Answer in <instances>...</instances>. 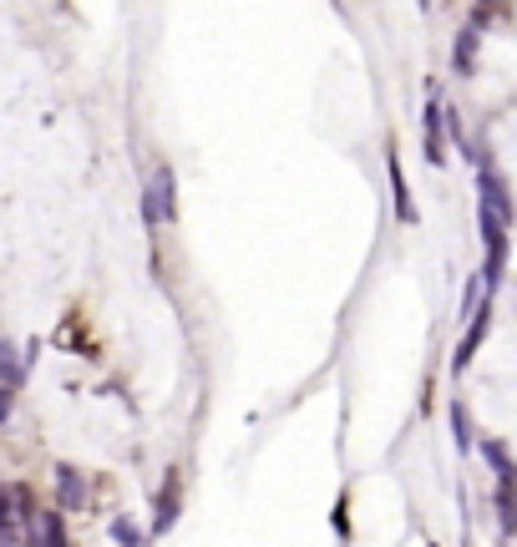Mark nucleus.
<instances>
[{
  "label": "nucleus",
  "instance_id": "f8f14e48",
  "mask_svg": "<svg viewBox=\"0 0 517 547\" xmlns=\"http://www.w3.org/2000/svg\"><path fill=\"white\" fill-rule=\"evenodd\" d=\"M452 421H457V446H472V431H467V411L452 406Z\"/></svg>",
  "mask_w": 517,
  "mask_h": 547
},
{
  "label": "nucleus",
  "instance_id": "20e7f679",
  "mask_svg": "<svg viewBox=\"0 0 517 547\" xmlns=\"http://www.w3.org/2000/svg\"><path fill=\"white\" fill-rule=\"evenodd\" d=\"M426 158H431L436 168L447 163V147H441V102L426 107Z\"/></svg>",
  "mask_w": 517,
  "mask_h": 547
},
{
  "label": "nucleus",
  "instance_id": "39448f33",
  "mask_svg": "<svg viewBox=\"0 0 517 547\" xmlns=\"http://www.w3.org/2000/svg\"><path fill=\"white\" fill-rule=\"evenodd\" d=\"M173 522H178V482H168V492L158 497V517H153V527H158V532H168Z\"/></svg>",
  "mask_w": 517,
  "mask_h": 547
},
{
  "label": "nucleus",
  "instance_id": "f03ea898",
  "mask_svg": "<svg viewBox=\"0 0 517 547\" xmlns=\"http://www.w3.org/2000/svg\"><path fill=\"white\" fill-rule=\"evenodd\" d=\"M56 492H61V507H82L87 502V482L77 466H56Z\"/></svg>",
  "mask_w": 517,
  "mask_h": 547
},
{
  "label": "nucleus",
  "instance_id": "423d86ee",
  "mask_svg": "<svg viewBox=\"0 0 517 547\" xmlns=\"http://www.w3.org/2000/svg\"><path fill=\"white\" fill-rule=\"evenodd\" d=\"M482 335H487V309H477V320H472V330H467V340H462V355H457V365H467V360L477 355Z\"/></svg>",
  "mask_w": 517,
  "mask_h": 547
},
{
  "label": "nucleus",
  "instance_id": "6e6552de",
  "mask_svg": "<svg viewBox=\"0 0 517 547\" xmlns=\"http://www.w3.org/2000/svg\"><path fill=\"white\" fill-rule=\"evenodd\" d=\"M41 547H66V527L56 512H41Z\"/></svg>",
  "mask_w": 517,
  "mask_h": 547
},
{
  "label": "nucleus",
  "instance_id": "f257e3e1",
  "mask_svg": "<svg viewBox=\"0 0 517 547\" xmlns=\"http://www.w3.org/2000/svg\"><path fill=\"white\" fill-rule=\"evenodd\" d=\"M142 213H147V223L173 218V168H158V173H153V183H147V198H142Z\"/></svg>",
  "mask_w": 517,
  "mask_h": 547
},
{
  "label": "nucleus",
  "instance_id": "9d476101",
  "mask_svg": "<svg viewBox=\"0 0 517 547\" xmlns=\"http://www.w3.org/2000/svg\"><path fill=\"white\" fill-rule=\"evenodd\" d=\"M0 355H6V380H11V396H16V390H21V375H26V365H21V355H16V350H0Z\"/></svg>",
  "mask_w": 517,
  "mask_h": 547
},
{
  "label": "nucleus",
  "instance_id": "7ed1b4c3",
  "mask_svg": "<svg viewBox=\"0 0 517 547\" xmlns=\"http://www.w3.org/2000/svg\"><path fill=\"white\" fill-rule=\"evenodd\" d=\"M482 208H487V213H497L502 223L512 218V198H507L502 178H492V173H482Z\"/></svg>",
  "mask_w": 517,
  "mask_h": 547
},
{
  "label": "nucleus",
  "instance_id": "9b49d317",
  "mask_svg": "<svg viewBox=\"0 0 517 547\" xmlns=\"http://www.w3.org/2000/svg\"><path fill=\"white\" fill-rule=\"evenodd\" d=\"M112 537H117L122 547H142V537H137V527H132L127 517H117V522H112Z\"/></svg>",
  "mask_w": 517,
  "mask_h": 547
},
{
  "label": "nucleus",
  "instance_id": "1a4fd4ad",
  "mask_svg": "<svg viewBox=\"0 0 517 547\" xmlns=\"http://www.w3.org/2000/svg\"><path fill=\"white\" fill-rule=\"evenodd\" d=\"M472 51H477V21L462 31V41H457V71H472Z\"/></svg>",
  "mask_w": 517,
  "mask_h": 547
},
{
  "label": "nucleus",
  "instance_id": "0eeeda50",
  "mask_svg": "<svg viewBox=\"0 0 517 547\" xmlns=\"http://www.w3.org/2000/svg\"><path fill=\"white\" fill-rule=\"evenodd\" d=\"M497 507H502V527H507V532H517V482H502Z\"/></svg>",
  "mask_w": 517,
  "mask_h": 547
}]
</instances>
